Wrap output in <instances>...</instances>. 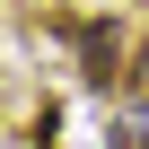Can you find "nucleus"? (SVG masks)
<instances>
[{
	"label": "nucleus",
	"mask_w": 149,
	"mask_h": 149,
	"mask_svg": "<svg viewBox=\"0 0 149 149\" xmlns=\"http://www.w3.org/2000/svg\"><path fill=\"white\" fill-rule=\"evenodd\" d=\"M79 70H88L97 88H114V26H105V18L79 26Z\"/></svg>",
	"instance_id": "obj_1"
},
{
	"label": "nucleus",
	"mask_w": 149,
	"mask_h": 149,
	"mask_svg": "<svg viewBox=\"0 0 149 149\" xmlns=\"http://www.w3.org/2000/svg\"><path fill=\"white\" fill-rule=\"evenodd\" d=\"M123 88H132V105H140V114H149V53H140V61H132V79H123Z\"/></svg>",
	"instance_id": "obj_2"
},
{
	"label": "nucleus",
	"mask_w": 149,
	"mask_h": 149,
	"mask_svg": "<svg viewBox=\"0 0 149 149\" xmlns=\"http://www.w3.org/2000/svg\"><path fill=\"white\" fill-rule=\"evenodd\" d=\"M114 149H149V132H114Z\"/></svg>",
	"instance_id": "obj_3"
}]
</instances>
